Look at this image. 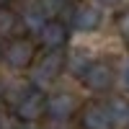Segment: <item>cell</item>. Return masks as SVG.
Wrapping results in <instances>:
<instances>
[{
	"label": "cell",
	"mask_w": 129,
	"mask_h": 129,
	"mask_svg": "<svg viewBox=\"0 0 129 129\" xmlns=\"http://www.w3.org/2000/svg\"><path fill=\"white\" fill-rule=\"evenodd\" d=\"M44 103H47V93L41 88H28L18 95V101L13 103V116L18 121H36L44 116Z\"/></svg>",
	"instance_id": "obj_1"
},
{
	"label": "cell",
	"mask_w": 129,
	"mask_h": 129,
	"mask_svg": "<svg viewBox=\"0 0 129 129\" xmlns=\"http://www.w3.org/2000/svg\"><path fill=\"white\" fill-rule=\"evenodd\" d=\"M62 70H64V57L59 52H47V54L36 62L34 72H31V83H34V88H44V85L52 83Z\"/></svg>",
	"instance_id": "obj_2"
},
{
	"label": "cell",
	"mask_w": 129,
	"mask_h": 129,
	"mask_svg": "<svg viewBox=\"0 0 129 129\" xmlns=\"http://www.w3.org/2000/svg\"><path fill=\"white\" fill-rule=\"evenodd\" d=\"M34 54H36V49L28 39H13L8 47H3V57L0 59L13 70H23L34 62Z\"/></svg>",
	"instance_id": "obj_3"
},
{
	"label": "cell",
	"mask_w": 129,
	"mask_h": 129,
	"mask_svg": "<svg viewBox=\"0 0 129 129\" xmlns=\"http://www.w3.org/2000/svg\"><path fill=\"white\" fill-rule=\"evenodd\" d=\"M39 41L49 52H59L62 47H67V41H70V26L64 23V21L47 18V23L41 26V31H39Z\"/></svg>",
	"instance_id": "obj_4"
},
{
	"label": "cell",
	"mask_w": 129,
	"mask_h": 129,
	"mask_svg": "<svg viewBox=\"0 0 129 129\" xmlns=\"http://www.w3.org/2000/svg\"><path fill=\"white\" fill-rule=\"evenodd\" d=\"M78 109V101H75L72 93H54V95H47V103H44V114L54 121H64L70 119Z\"/></svg>",
	"instance_id": "obj_5"
},
{
	"label": "cell",
	"mask_w": 129,
	"mask_h": 129,
	"mask_svg": "<svg viewBox=\"0 0 129 129\" xmlns=\"http://www.w3.org/2000/svg\"><path fill=\"white\" fill-rule=\"evenodd\" d=\"M83 80H85V85H88L93 93H106L114 85V70L106 62H95L93 59V64L88 67V72L83 75Z\"/></svg>",
	"instance_id": "obj_6"
},
{
	"label": "cell",
	"mask_w": 129,
	"mask_h": 129,
	"mask_svg": "<svg viewBox=\"0 0 129 129\" xmlns=\"http://www.w3.org/2000/svg\"><path fill=\"white\" fill-rule=\"evenodd\" d=\"M101 21H103V16L95 5H80L72 13V28L83 31V34H90V31H95L101 26Z\"/></svg>",
	"instance_id": "obj_7"
},
{
	"label": "cell",
	"mask_w": 129,
	"mask_h": 129,
	"mask_svg": "<svg viewBox=\"0 0 129 129\" xmlns=\"http://www.w3.org/2000/svg\"><path fill=\"white\" fill-rule=\"evenodd\" d=\"M80 124L83 129H114L109 114H106V106L103 103H90L83 109V116H80Z\"/></svg>",
	"instance_id": "obj_8"
},
{
	"label": "cell",
	"mask_w": 129,
	"mask_h": 129,
	"mask_svg": "<svg viewBox=\"0 0 129 129\" xmlns=\"http://www.w3.org/2000/svg\"><path fill=\"white\" fill-rule=\"evenodd\" d=\"M106 114H109L114 126H129V101L126 98L114 95V98L106 103Z\"/></svg>",
	"instance_id": "obj_9"
},
{
	"label": "cell",
	"mask_w": 129,
	"mask_h": 129,
	"mask_svg": "<svg viewBox=\"0 0 129 129\" xmlns=\"http://www.w3.org/2000/svg\"><path fill=\"white\" fill-rule=\"evenodd\" d=\"M64 64L72 70V75H78V78H83L85 72H88V67L93 64V54L88 49H72L70 57L64 59Z\"/></svg>",
	"instance_id": "obj_10"
},
{
	"label": "cell",
	"mask_w": 129,
	"mask_h": 129,
	"mask_svg": "<svg viewBox=\"0 0 129 129\" xmlns=\"http://www.w3.org/2000/svg\"><path fill=\"white\" fill-rule=\"evenodd\" d=\"M21 18V26H23L26 31H31V34H39L41 26L47 23V13L41 8H34V10H26L23 16H18Z\"/></svg>",
	"instance_id": "obj_11"
},
{
	"label": "cell",
	"mask_w": 129,
	"mask_h": 129,
	"mask_svg": "<svg viewBox=\"0 0 129 129\" xmlns=\"http://www.w3.org/2000/svg\"><path fill=\"white\" fill-rule=\"evenodd\" d=\"M21 26V18L13 13L10 8H0V36H10L16 34Z\"/></svg>",
	"instance_id": "obj_12"
},
{
	"label": "cell",
	"mask_w": 129,
	"mask_h": 129,
	"mask_svg": "<svg viewBox=\"0 0 129 129\" xmlns=\"http://www.w3.org/2000/svg\"><path fill=\"white\" fill-rule=\"evenodd\" d=\"M116 28H119L121 39H124V41H129V10L119 16V21H116Z\"/></svg>",
	"instance_id": "obj_13"
},
{
	"label": "cell",
	"mask_w": 129,
	"mask_h": 129,
	"mask_svg": "<svg viewBox=\"0 0 129 129\" xmlns=\"http://www.w3.org/2000/svg\"><path fill=\"white\" fill-rule=\"evenodd\" d=\"M121 83H124V88L129 90V62L124 64V70H121Z\"/></svg>",
	"instance_id": "obj_14"
},
{
	"label": "cell",
	"mask_w": 129,
	"mask_h": 129,
	"mask_svg": "<svg viewBox=\"0 0 129 129\" xmlns=\"http://www.w3.org/2000/svg\"><path fill=\"white\" fill-rule=\"evenodd\" d=\"M0 129H10V116L8 114H0Z\"/></svg>",
	"instance_id": "obj_15"
},
{
	"label": "cell",
	"mask_w": 129,
	"mask_h": 129,
	"mask_svg": "<svg viewBox=\"0 0 129 129\" xmlns=\"http://www.w3.org/2000/svg\"><path fill=\"white\" fill-rule=\"evenodd\" d=\"M10 3L13 0H0V8H10Z\"/></svg>",
	"instance_id": "obj_16"
},
{
	"label": "cell",
	"mask_w": 129,
	"mask_h": 129,
	"mask_svg": "<svg viewBox=\"0 0 129 129\" xmlns=\"http://www.w3.org/2000/svg\"><path fill=\"white\" fill-rule=\"evenodd\" d=\"M0 57H3V41H0Z\"/></svg>",
	"instance_id": "obj_17"
},
{
	"label": "cell",
	"mask_w": 129,
	"mask_h": 129,
	"mask_svg": "<svg viewBox=\"0 0 129 129\" xmlns=\"http://www.w3.org/2000/svg\"><path fill=\"white\" fill-rule=\"evenodd\" d=\"M0 95H3V90H0Z\"/></svg>",
	"instance_id": "obj_18"
}]
</instances>
